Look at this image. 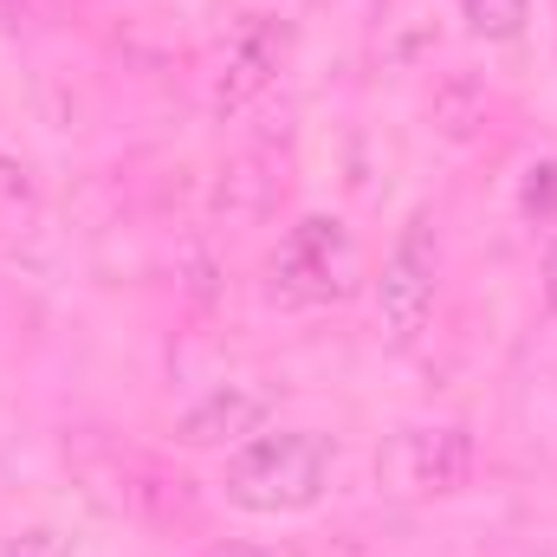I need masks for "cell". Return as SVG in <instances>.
<instances>
[{
    "label": "cell",
    "instance_id": "cell-4",
    "mask_svg": "<svg viewBox=\"0 0 557 557\" xmlns=\"http://www.w3.org/2000/svg\"><path fill=\"white\" fill-rule=\"evenodd\" d=\"M78 473L91 480V493L149 532H169L182 519H195V499H188V480H175L162 460H149L137 447H98V454H78Z\"/></svg>",
    "mask_w": 557,
    "mask_h": 557
},
{
    "label": "cell",
    "instance_id": "cell-3",
    "mask_svg": "<svg viewBox=\"0 0 557 557\" xmlns=\"http://www.w3.org/2000/svg\"><path fill=\"white\" fill-rule=\"evenodd\" d=\"M473 480V434L460 421H409L376 447V486L396 499H447Z\"/></svg>",
    "mask_w": 557,
    "mask_h": 557
},
{
    "label": "cell",
    "instance_id": "cell-5",
    "mask_svg": "<svg viewBox=\"0 0 557 557\" xmlns=\"http://www.w3.org/2000/svg\"><path fill=\"white\" fill-rule=\"evenodd\" d=\"M434 292H441V234H434V214L421 208L396 234V247L383 260V278H376V311H383L389 344H416L428 331Z\"/></svg>",
    "mask_w": 557,
    "mask_h": 557
},
{
    "label": "cell",
    "instance_id": "cell-11",
    "mask_svg": "<svg viewBox=\"0 0 557 557\" xmlns=\"http://www.w3.org/2000/svg\"><path fill=\"white\" fill-rule=\"evenodd\" d=\"M539 292H545V305L557 311V234H552V247H545V273H539Z\"/></svg>",
    "mask_w": 557,
    "mask_h": 557
},
{
    "label": "cell",
    "instance_id": "cell-8",
    "mask_svg": "<svg viewBox=\"0 0 557 557\" xmlns=\"http://www.w3.org/2000/svg\"><path fill=\"white\" fill-rule=\"evenodd\" d=\"M460 13L480 39H519L532 20V0H460Z\"/></svg>",
    "mask_w": 557,
    "mask_h": 557
},
{
    "label": "cell",
    "instance_id": "cell-10",
    "mask_svg": "<svg viewBox=\"0 0 557 557\" xmlns=\"http://www.w3.org/2000/svg\"><path fill=\"white\" fill-rule=\"evenodd\" d=\"M201 557H278V552H267V545H240V539H221V545H208Z\"/></svg>",
    "mask_w": 557,
    "mask_h": 557
},
{
    "label": "cell",
    "instance_id": "cell-7",
    "mask_svg": "<svg viewBox=\"0 0 557 557\" xmlns=\"http://www.w3.org/2000/svg\"><path fill=\"white\" fill-rule=\"evenodd\" d=\"M273 416V396L260 383H214L201 403H188L175 416V441L182 447H240L253 441Z\"/></svg>",
    "mask_w": 557,
    "mask_h": 557
},
{
    "label": "cell",
    "instance_id": "cell-1",
    "mask_svg": "<svg viewBox=\"0 0 557 557\" xmlns=\"http://www.w3.org/2000/svg\"><path fill=\"white\" fill-rule=\"evenodd\" d=\"M324 486H331V441L318 428H260L221 467L227 506H240L253 519L311 512L324 499Z\"/></svg>",
    "mask_w": 557,
    "mask_h": 557
},
{
    "label": "cell",
    "instance_id": "cell-6",
    "mask_svg": "<svg viewBox=\"0 0 557 557\" xmlns=\"http://www.w3.org/2000/svg\"><path fill=\"white\" fill-rule=\"evenodd\" d=\"M278 59H285V33H278L267 13H247V20L221 39V52H214V65H208V111H214V117L247 111L260 91H273Z\"/></svg>",
    "mask_w": 557,
    "mask_h": 557
},
{
    "label": "cell",
    "instance_id": "cell-9",
    "mask_svg": "<svg viewBox=\"0 0 557 557\" xmlns=\"http://www.w3.org/2000/svg\"><path fill=\"white\" fill-rule=\"evenodd\" d=\"M7 557H72V552H65L59 532H20V539L7 545Z\"/></svg>",
    "mask_w": 557,
    "mask_h": 557
},
{
    "label": "cell",
    "instance_id": "cell-2",
    "mask_svg": "<svg viewBox=\"0 0 557 557\" xmlns=\"http://www.w3.org/2000/svg\"><path fill=\"white\" fill-rule=\"evenodd\" d=\"M267 273H273V292L285 305H344L357 292V278H363V253H357L344 221L305 214V221L285 227Z\"/></svg>",
    "mask_w": 557,
    "mask_h": 557
}]
</instances>
